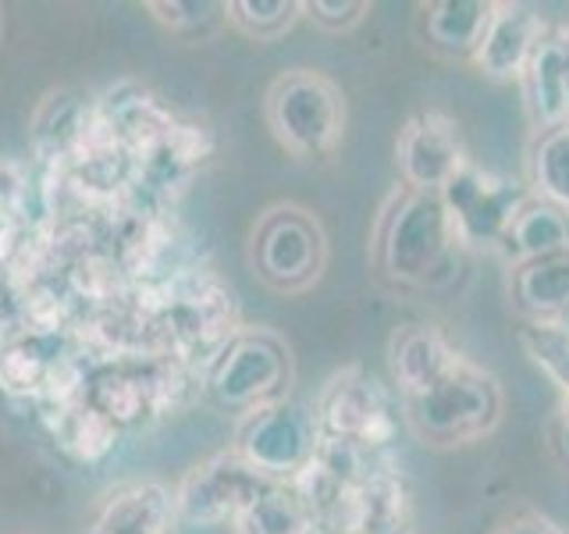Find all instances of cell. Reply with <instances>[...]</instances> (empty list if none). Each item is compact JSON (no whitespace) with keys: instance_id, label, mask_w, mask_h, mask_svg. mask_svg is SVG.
<instances>
[{"instance_id":"obj_1","label":"cell","mask_w":569,"mask_h":534,"mask_svg":"<svg viewBox=\"0 0 569 534\" xmlns=\"http://www.w3.org/2000/svg\"><path fill=\"white\" fill-rule=\"evenodd\" d=\"M467 254L456 239L441 192L396 186L370 231V267L396 289H431L452 278V264Z\"/></svg>"},{"instance_id":"obj_2","label":"cell","mask_w":569,"mask_h":534,"mask_svg":"<svg viewBox=\"0 0 569 534\" xmlns=\"http://www.w3.org/2000/svg\"><path fill=\"white\" fill-rule=\"evenodd\" d=\"M402 414L427 449H459L488 438L502 424L506 392L488 367L459 356L431 388L402 399Z\"/></svg>"},{"instance_id":"obj_3","label":"cell","mask_w":569,"mask_h":534,"mask_svg":"<svg viewBox=\"0 0 569 534\" xmlns=\"http://www.w3.org/2000/svg\"><path fill=\"white\" fill-rule=\"evenodd\" d=\"M263 118L284 154L302 165H325L346 142L349 103L342 86L325 71L289 68L267 86Z\"/></svg>"},{"instance_id":"obj_4","label":"cell","mask_w":569,"mask_h":534,"mask_svg":"<svg viewBox=\"0 0 569 534\" xmlns=\"http://www.w3.org/2000/svg\"><path fill=\"white\" fill-rule=\"evenodd\" d=\"M296 382V356L284 335L263 325L236 328L218 353L210 356L203 374L207 399L224 414H249L267 403L289 399Z\"/></svg>"},{"instance_id":"obj_5","label":"cell","mask_w":569,"mask_h":534,"mask_svg":"<svg viewBox=\"0 0 569 534\" xmlns=\"http://www.w3.org/2000/svg\"><path fill=\"white\" fill-rule=\"evenodd\" d=\"M249 271L278 296H302L328 271V231L302 204L281 200L260 210L246 239Z\"/></svg>"},{"instance_id":"obj_6","label":"cell","mask_w":569,"mask_h":534,"mask_svg":"<svg viewBox=\"0 0 569 534\" xmlns=\"http://www.w3.org/2000/svg\"><path fill=\"white\" fill-rule=\"evenodd\" d=\"M320 438L325 435H320L317 414L307 403L289 396L242 414L231 449L271 485H292L310 467Z\"/></svg>"},{"instance_id":"obj_7","label":"cell","mask_w":569,"mask_h":534,"mask_svg":"<svg viewBox=\"0 0 569 534\" xmlns=\"http://www.w3.org/2000/svg\"><path fill=\"white\" fill-rule=\"evenodd\" d=\"M530 196L527 186H516L512 178L480 168L477 160H467L452 182L441 189V204L449 210L456 239L467 254H495L502 246L506 231Z\"/></svg>"},{"instance_id":"obj_8","label":"cell","mask_w":569,"mask_h":534,"mask_svg":"<svg viewBox=\"0 0 569 534\" xmlns=\"http://www.w3.org/2000/svg\"><path fill=\"white\" fill-rule=\"evenodd\" d=\"M373 467H378V453L338 438H320L310 467L292 481L310 510L313 534H356L360 488Z\"/></svg>"},{"instance_id":"obj_9","label":"cell","mask_w":569,"mask_h":534,"mask_svg":"<svg viewBox=\"0 0 569 534\" xmlns=\"http://www.w3.org/2000/svg\"><path fill=\"white\" fill-rule=\"evenodd\" d=\"M271 488V481L260 477L249 463L236 453H213L200 463H192L186 477L174 488V510L178 524H236L239 516Z\"/></svg>"},{"instance_id":"obj_10","label":"cell","mask_w":569,"mask_h":534,"mask_svg":"<svg viewBox=\"0 0 569 534\" xmlns=\"http://www.w3.org/2000/svg\"><path fill=\"white\" fill-rule=\"evenodd\" d=\"M313 414L325 438L360 445L367 453H381L396 438V414L385 388L360 364L331 374L313 403Z\"/></svg>"},{"instance_id":"obj_11","label":"cell","mask_w":569,"mask_h":534,"mask_svg":"<svg viewBox=\"0 0 569 534\" xmlns=\"http://www.w3.org/2000/svg\"><path fill=\"white\" fill-rule=\"evenodd\" d=\"M467 160H473L467 150V136H462L459 118L449 111L427 107V111H417L402 121L396 139V168L402 186L441 192Z\"/></svg>"},{"instance_id":"obj_12","label":"cell","mask_w":569,"mask_h":534,"mask_svg":"<svg viewBox=\"0 0 569 534\" xmlns=\"http://www.w3.org/2000/svg\"><path fill=\"white\" fill-rule=\"evenodd\" d=\"M545 14L533 4H520V0H498L495 18L473 53V68L491 82H516L523 76L527 61L533 50L548 36Z\"/></svg>"},{"instance_id":"obj_13","label":"cell","mask_w":569,"mask_h":534,"mask_svg":"<svg viewBox=\"0 0 569 534\" xmlns=\"http://www.w3.org/2000/svg\"><path fill=\"white\" fill-rule=\"evenodd\" d=\"M174 492L160 481H124L107 492L82 534H174Z\"/></svg>"},{"instance_id":"obj_14","label":"cell","mask_w":569,"mask_h":534,"mask_svg":"<svg viewBox=\"0 0 569 534\" xmlns=\"http://www.w3.org/2000/svg\"><path fill=\"white\" fill-rule=\"evenodd\" d=\"M506 299L523 325H569V249L512 264Z\"/></svg>"},{"instance_id":"obj_15","label":"cell","mask_w":569,"mask_h":534,"mask_svg":"<svg viewBox=\"0 0 569 534\" xmlns=\"http://www.w3.org/2000/svg\"><path fill=\"white\" fill-rule=\"evenodd\" d=\"M523 103L533 132L569 121V29L556 26L533 50L523 76Z\"/></svg>"},{"instance_id":"obj_16","label":"cell","mask_w":569,"mask_h":534,"mask_svg":"<svg viewBox=\"0 0 569 534\" xmlns=\"http://www.w3.org/2000/svg\"><path fill=\"white\" fill-rule=\"evenodd\" d=\"M388 370L399 385V396H420L423 388H431L445 370L459 360V349L449 343L438 325L431 320H409L388 335Z\"/></svg>"},{"instance_id":"obj_17","label":"cell","mask_w":569,"mask_h":534,"mask_svg":"<svg viewBox=\"0 0 569 534\" xmlns=\"http://www.w3.org/2000/svg\"><path fill=\"white\" fill-rule=\"evenodd\" d=\"M498 0H435L423 4V36L427 47L441 58L473 61V53L485 40L495 18Z\"/></svg>"},{"instance_id":"obj_18","label":"cell","mask_w":569,"mask_h":534,"mask_svg":"<svg viewBox=\"0 0 569 534\" xmlns=\"http://www.w3.org/2000/svg\"><path fill=\"white\" fill-rule=\"evenodd\" d=\"M559 249H569V210L530 192L523 207L516 210L506 239L498 246V257L506 260V267H512L533 257L559 254Z\"/></svg>"},{"instance_id":"obj_19","label":"cell","mask_w":569,"mask_h":534,"mask_svg":"<svg viewBox=\"0 0 569 534\" xmlns=\"http://www.w3.org/2000/svg\"><path fill=\"white\" fill-rule=\"evenodd\" d=\"M356 534H413V492L396 463L378 459L363 481Z\"/></svg>"},{"instance_id":"obj_20","label":"cell","mask_w":569,"mask_h":534,"mask_svg":"<svg viewBox=\"0 0 569 534\" xmlns=\"http://www.w3.org/2000/svg\"><path fill=\"white\" fill-rule=\"evenodd\" d=\"M527 189L569 210V121L533 132L527 147Z\"/></svg>"},{"instance_id":"obj_21","label":"cell","mask_w":569,"mask_h":534,"mask_svg":"<svg viewBox=\"0 0 569 534\" xmlns=\"http://www.w3.org/2000/svg\"><path fill=\"white\" fill-rule=\"evenodd\" d=\"M236 534H313V521L296 485H271L236 521Z\"/></svg>"},{"instance_id":"obj_22","label":"cell","mask_w":569,"mask_h":534,"mask_svg":"<svg viewBox=\"0 0 569 534\" xmlns=\"http://www.w3.org/2000/svg\"><path fill=\"white\" fill-rule=\"evenodd\" d=\"M147 11L178 43H207L228 26V4L218 0H147Z\"/></svg>"},{"instance_id":"obj_23","label":"cell","mask_w":569,"mask_h":534,"mask_svg":"<svg viewBox=\"0 0 569 534\" xmlns=\"http://www.w3.org/2000/svg\"><path fill=\"white\" fill-rule=\"evenodd\" d=\"M302 18L299 0H228V26H236L246 40L274 43Z\"/></svg>"},{"instance_id":"obj_24","label":"cell","mask_w":569,"mask_h":534,"mask_svg":"<svg viewBox=\"0 0 569 534\" xmlns=\"http://www.w3.org/2000/svg\"><path fill=\"white\" fill-rule=\"evenodd\" d=\"M520 346L527 349L530 364L545 370V378L569 396V325H523Z\"/></svg>"},{"instance_id":"obj_25","label":"cell","mask_w":569,"mask_h":534,"mask_svg":"<svg viewBox=\"0 0 569 534\" xmlns=\"http://www.w3.org/2000/svg\"><path fill=\"white\" fill-rule=\"evenodd\" d=\"M302 14H307L320 32L338 36V32H352L360 26L370 14V4L367 0H307V4H302Z\"/></svg>"},{"instance_id":"obj_26","label":"cell","mask_w":569,"mask_h":534,"mask_svg":"<svg viewBox=\"0 0 569 534\" xmlns=\"http://www.w3.org/2000/svg\"><path fill=\"white\" fill-rule=\"evenodd\" d=\"M495 534H566V531L538 510H520L506 516V521L495 527Z\"/></svg>"},{"instance_id":"obj_27","label":"cell","mask_w":569,"mask_h":534,"mask_svg":"<svg viewBox=\"0 0 569 534\" xmlns=\"http://www.w3.org/2000/svg\"><path fill=\"white\" fill-rule=\"evenodd\" d=\"M556 449L562 463L569 467V396H559V414H556Z\"/></svg>"},{"instance_id":"obj_28","label":"cell","mask_w":569,"mask_h":534,"mask_svg":"<svg viewBox=\"0 0 569 534\" xmlns=\"http://www.w3.org/2000/svg\"><path fill=\"white\" fill-rule=\"evenodd\" d=\"M0 14H4V11H0Z\"/></svg>"}]
</instances>
